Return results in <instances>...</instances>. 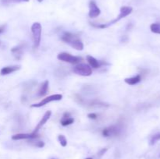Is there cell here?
<instances>
[{"mask_svg": "<svg viewBox=\"0 0 160 159\" xmlns=\"http://www.w3.org/2000/svg\"><path fill=\"white\" fill-rule=\"evenodd\" d=\"M150 30L152 33L160 34V23H154L151 24Z\"/></svg>", "mask_w": 160, "mask_h": 159, "instance_id": "ac0fdd59", "label": "cell"}, {"mask_svg": "<svg viewBox=\"0 0 160 159\" xmlns=\"http://www.w3.org/2000/svg\"><path fill=\"white\" fill-rule=\"evenodd\" d=\"M132 12H133V8L131 7V6H122V7L120 8V14H119V16L115 19V20H112V21L109 22V23H101V24H96V23H90L92 26H94V27L100 28V29H104V28L109 27V26H111V25L114 24V23H116L117 22L120 21L121 19L128 17V16L130 15Z\"/></svg>", "mask_w": 160, "mask_h": 159, "instance_id": "6da1fadb", "label": "cell"}, {"mask_svg": "<svg viewBox=\"0 0 160 159\" xmlns=\"http://www.w3.org/2000/svg\"><path fill=\"white\" fill-rule=\"evenodd\" d=\"M48 85H49V82L48 80H45L43 84L41 85L40 88L38 90V96L39 97H43L48 93Z\"/></svg>", "mask_w": 160, "mask_h": 159, "instance_id": "9a60e30c", "label": "cell"}, {"mask_svg": "<svg viewBox=\"0 0 160 159\" xmlns=\"http://www.w3.org/2000/svg\"><path fill=\"white\" fill-rule=\"evenodd\" d=\"M86 59H87V61L88 62L89 65H90L92 68L98 69V68H99V67H101L102 64V62H101L100 61L97 60L95 58H94L93 56H92V55H88L87 57H86Z\"/></svg>", "mask_w": 160, "mask_h": 159, "instance_id": "4fadbf2b", "label": "cell"}, {"mask_svg": "<svg viewBox=\"0 0 160 159\" xmlns=\"http://www.w3.org/2000/svg\"><path fill=\"white\" fill-rule=\"evenodd\" d=\"M39 135L38 133H35V132H31V133H17L12 136V140H32V139H37Z\"/></svg>", "mask_w": 160, "mask_h": 159, "instance_id": "9c48e42d", "label": "cell"}, {"mask_svg": "<svg viewBox=\"0 0 160 159\" xmlns=\"http://www.w3.org/2000/svg\"><path fill=\"white\" fill-rule=\"evenodd\" d=\"M38 2H42V1H43V0H38Z\"/></svg>", "mask_w": 160, "mask_h": 159, "instance_id": "d4e9b609", "label": "cell"}, {"mask_svg": "<svg viewBox=\"0 0 160 159\" xmlns=\"http://www.w3.org/2000/svg\"><path fill=\"white\" fill-rule=\"evenodd\" d=\"M121 126H120V124H117L105 128V129H103L102 133L103 137H117V136L120 135V133L121 132Z\"/></svg>", "mask_w": 160, "mask_h": 159, "instance_id": "8992f818", "label": "cell"}, {"mask_svg": "<svg viewBox=\"0 0 160 159\" xmlns=\"http://www.w3.org/2000/svg\"><path fill=\"white\" fill-rule=\"evenodd\" d=\"M85 159H92V157H87V158H85Z\"/></svg>", "mask_w": 160, "mask_h": 159, "instance_id": "484cf974", "label": "cell"}, {"mask_svg": "<svg viewBox=\"0 0 160 159\" xmlns=\"http://www.w3.org/2000/svg\"><path fill=\"white\" fill-rule=\"evenodd\" d=\"M159 157H160V155H159Z\"/></svg>", "mask_w": 160, "mask_h": 159, "instance_id": "4316f807", "label": "cell"}, {"mask_svg": "<svg viewBox=\"0 0 160 159\" xmlns=\"http://www.w3.org/2000/svg\"><path fill=\"white\" fill-rule=\"evenodd\" d=\"M20 69V65H9V66H6L3 67L2 69L0 71V73L2 76H5V75L10 74V73H14V72L17 71Z\"/></svg>", "mask_w": 160, "mask_h": 159, "instance_id": "7c38bea8", "label": "cell"}, {"mask_svg": "<svg viewBox=\"0 0 160 159\" xmlns=\"http://www.w3.org/2000/svg\"><path fill=\"white\" fill-rule=\"evenodd\" d=\"M30 0H1V2L4 4H11V3H22L28 2Z\"/></svg>", "mask_w": 160, "mask_h": 159, "instance_id": "ffe728a7", "label": "cell"}, {"mask_svg": "<svg viewBox=\"0 0 160 159\" xmlns=\"http://www.w3.org/2000/svg\"><path fill=\"white\" fill-rule=\"evenodd\" d=\"M31 30L32 33L34 48H38L40 45L41 40H42V25L40 23L36 22L33 23Z\"/></svg>", "mask_w": 160, "mask_h": 159, "instance_id": "3957f363", "label": "cell"}, {"mask_svg": "<svg viewBox=\"0 0 160 159\" xmlns=\"http://www.w3.org/2000/svg\"><path fill=\"white\" fill-rule=\"evenodd\" d=\"M62 98V95L59 94H56L50 95V96L46 97V98H43L40 102L37 103V104H31V108H41L42 106L45 105L48 103L52 102V101H60Z\"/></svg>", "mask_w": 160, "mask_h": 159, "instance_id": "52a82bcc", "label": "cell"}, {"mask_svg": "<svg viewBox=\"0 0 160 159\" xmlns=\"http://www.w3.org/2000/svg\"><path fill=\"white\" fill-rule=\"evenodd\" d=\"M106 151H107V148H104V149H102V150H101V151H100V152L98 153V154H99L100 156H102L103 154H104L106 152Z\"/></svg>", "mask_w": 160, "mask_h": 159, "instance_id": "603a6c76", "label": "cell"}, {"mask_svg": "<svg viewBox=\"0 0 160 159\" xmlns=\"http://www.w3.org/2000/svg\"><path fill=\"white\" fill-rule=\"evenodd\" d=\"M51 115H52L51 111H47V112L45 113V115H43V117L42 118V119L40 120V122L38 123V125L36 126L35 129H34V130L33 131V132L38 133V132L39 129H40L41 128H42V126H43L44 125L47 123V122H48V120L49 119L50 117H51Z\"/></svg>", "mask_w": 160, "mask_h": 159, "instance_id": "30bf717a", "label": "cell"}, {"mask_svg": "<svg viewBox=\"0 0 160 159\" xmlns=\"http://www.w3.org/2000/svg\"><path fill=\"white\" fill-rule=\"evenodd\" d=\"M88 117L89 118H91V119H96L98 115L95 113H89L88 115Z\"/></svg>", "mask_w": 160, "mask_h": 159, "instance_id": "7402d4cb", "label": "cell"}, {"mask_svg": "<svg viewBox=\"0 0 160 159\" xmlns=\"http://www.w3.org/2000/svg\"><path fill=\"white\" fill-rule=\"evenodd\" d=\"M159 140H160V132H157V133L152 136L151 138H150V141H149L150 145H154L155 143H156L158 141H159Z\"/></svg>", "mask_w": 160, "mask_h": 159, "instance_id": "d6986e66", "label": "cell"}, {"mask_svg": "<svg viewBox=\"0 0 160 159\" xmlns=\"http://www.w3.org/2000/svg\"><path fill=\"white\" fill-rule=\"evenodd\" d=\"M57 59L62 62H68L71 64H78L81 61H82V58L78 57V56L72 55L67 52H61L57 55Z\"/></svg>", "mask_w": 160, "mask_h": 159, "instance_id": "5b68a950", "label": "cell"}, {"mask_svg": "<svg viewBox=\"0 0 160 159\" xmlns=\"http://www.w3.org/2000/svg\"><path fill=\"white\" fill-rule=\"evenodd\" d=\"M38 138L32 139V140H30L29 143L32 144L33 146L37 147H39V148L43 147L45 146V143H44L43 141H42V140H38Z\"/></svg>", "mask_w": 160, "mask_h": 159, "instance_id": "e0dca14e", "label": "cell"}, {"mask_svg": "<svg viewBox=\"0 0 160 159\" xmlns=\"http://www.w3.org/2000/svg\"><path fill=\"white\" fill-rule=\"evenodd\" d=\"M5 27H6L5 25H2V26H0V34H2V33L5 31Z\"/></svg>", "mask_w": 160, "mask_h": 159, "instance_id": "cb8c5ba5", "label": "cell"}, {"mask_svg": "<svg viewBox=\"0 0 160 159\" xmlns=\"http://www.w3.org/2000/svg\"><path fill=\"white\" fill-rule=\"evenodd\" d=\"M11 52L13 54V55L15 56L16 59H20V57L22 56V54H23V46L19 45V46L15 47V48H12V49H11Z\"/></svg>", "mask_w": 160, "mask_h": 159, "instance_id": "2e32d148", "label": "cell"}, {"mask_svg": "<svg viewBox=\"0 0 160 159\" xmlns=\"http://www.w3.org/2000/svg\"><path fill=\"white\" fill-rule=\"evenodd\" d=\"M61 40L70 45L74 49L78 51H82L84 49V44L74 34L70 32H65L61 36Z\"/></svg>", "mask_w": 160, "mask_h": 159, "instance_id": "7a4b0ae2", "label": "cell"}, {"mask_svg": "<svg viewBox=\"0 0 160 159\" xmlns=\"http://www.w3.org/2000/svg\"><path fill=\"white\" fill-rule=\"evenodd\" d=\"M58 140H59V143L61 144L62 147H66L67 145V140L63 135H59L58 137Z\"/></svg>", "mask_w": 160, "mask_h": 159, "instance_id": "44dd1931", "label": "cell"}, {"mask_svg": "<svg viewBox=\"0 0 160 159\" xmlns=\"http://www.w3.org/2000/svg\"><path fill=\"white\" fill-rule=\"evenodd\" d=\"M142 80V76L141 75H136V76H132V77L126 78L124 79V82L128 84V85H136Z\"/></svg>", "mask_w": 160, "mask_h": 159, "instance_id": "5bb4252c", "label": "cell"}, {"mask_svg": "<svg viewBox=\"0 0 160 159\" xmlns=\"http://www.w3.org/2000/svg\"><path fill=\"white\" fill-rule=\"evenodd\" d=\"M61 125L63 126H70V125L73 124L74 123V118L71 117L70 114L69 112H65L62 117V119L60 121Z\"/></svg>", "mask_w": 160, "mask_h": 159, "instance_id": "8fae6325", "label": "cell"}, {"mask_svg": "<svg viewBox=\"0 0 160 159\" xmlns=\"http://www.w3.org/2000/svg\"><path fill=\"white\" fill-rule=\"evenodd\" d=\"M100 14H101V10L97 6L96 2L94 0H91L90 2H89V17L90 18H96Z\"/></svg>", "mask_w": 160, "mask_h": 159, "instance_id": "ba28073f", "label": "cell"}, {"mask_svg": "<svg viewBox=\"0 0 160 159\" xmlns=\"http://www.w3.org/2000/svg\"><path fill=\"white\" fill-rule=\"evenodd\" d=\"M73 72L80 76H89L92 74V69L88 64L78 63L73 68Z\"/></svg>", "mask_w": 160, "mask_h": 159, "instance_id": "277c9868", "label": "cell"}]
</instances>
